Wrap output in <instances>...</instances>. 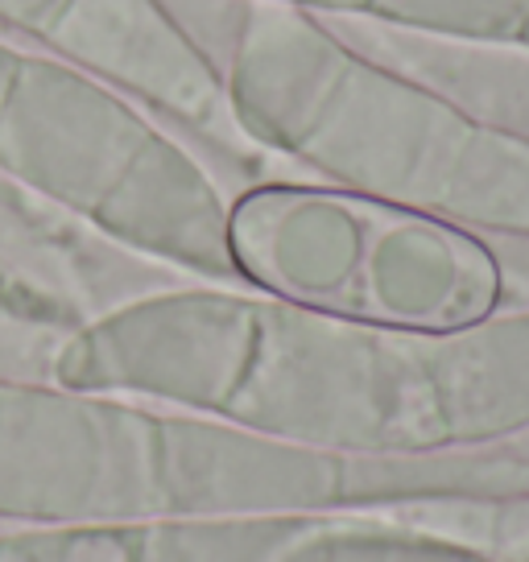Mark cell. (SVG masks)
<instances>
[{
    "mask_svg": "<svg viewBox=\"0 0 529 562\" xmlns=\"http://www.w3.org/2000/svg\"><path fill=\"white\" fill-rule=\"evenodd\" d=\"M0 34L88 70L194 137L248 154L220 70L166 0H0Z\"/></svg>",
    "mask_w": 529,
    "mask_h": 562,
    "instance_id": "cell-2",
    "label": "cell"
},
{
    "mask_svg": "<svg viewBox=\"0 0 529 562\" xmlns=\"http://www.w3.org/2000/svg\"><path fill=\"white\" fill-rule=\"evenodd\" d=\"M0 170L145 257L236 281L232 203L203 161L149 108L13 37H0Z\"/></svg>",
    "mask_w": 529,
    "mask_h": 562,
    "instance_id": "cell-1",
    "label": "cell"
},
{
    "mask_svg": "<svg viewBox=\"0 0 529 562\" xmlns=\"http://www.w3.org/2000/svg\"><path fill=\"white\" fill-rule=\"evenodd\" d=\"M133 562H389V546L318 517H161L128 526Z\"/></svg>",
    "mask_w": 529,
    "mask_h": 562,
    "instance_id": "cell-3",
    "label": "cell"
}]
</instances>
